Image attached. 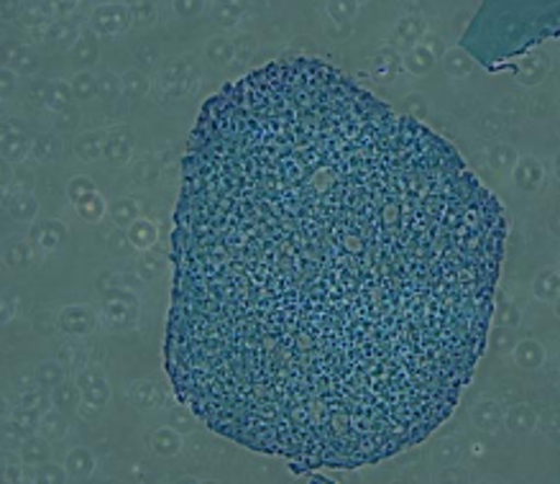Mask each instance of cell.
Returning <instances> with one entry per match:
<instances>
[{
  "label": "cell",
  "instance_id": "6da1fadb",
  "mask_svg": "<svg viewBox=\"0 0 560 484\" xmlns=\"http://www.w3.org/2000/svg\"><path fill=\"white\" fill-rule=\"evenodd\" d=\"M504 241L502 203L443 136L320 59L271 62L190 136L166 372L246 449L376 464L458 405Z\"/></svg>",
  "mask_w": 560,
  "mask_h": 484
}]
</instances>
